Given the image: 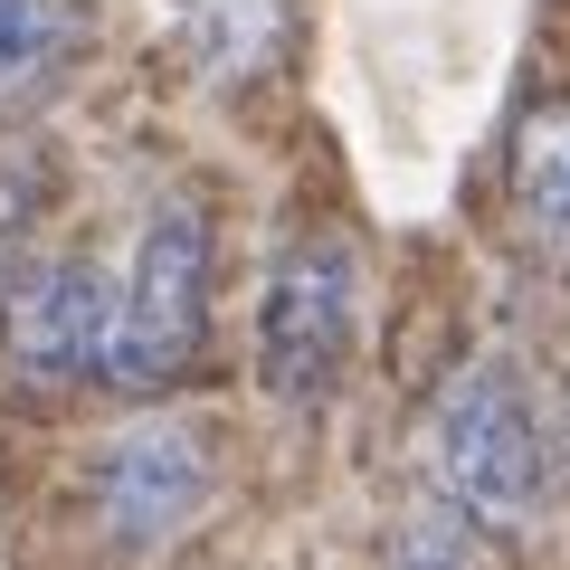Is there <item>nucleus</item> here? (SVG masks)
Here are the masks:
<instances>
[{
    "label": "nucleus",
    "instance_id": "nucleus-1",
    "mask_svg": "<svg viewBox=\"0 0 570 570\" xmlns=\"http://www.w3.org/2000/svg\"><path fill=\"white\" fill-rule=\"evenodd\" d=\"M428 494L475 532H523L551 494V448L513 362H466L428 409Z\"/></svg>",
    "mask_w": 570,
    "mask_h": 570
},
{
    "label": "nucleus",
    "instance_id": "nucleus-2",
    "mask_svg": "<svg viewBox=\"0 0 570 570\" xmlns=\"http://www.w3.org/2000/svg\"><path fill=\"white\" fill-rule=\"evenodd\" d=\"M200 343H209V200L163 190L142 209V238L115 285V381L171 390V381H190Z\"/></svg>",
    "mask_w": 570,
    "mask_h": 570
},
{
    "label": "nucleus",
    "instance_id": "nucleus-3",
    "mask_svg": "<svg viewBox=\"0 0 570 570\" xmlns=\"http://www.w3.org/2000/svg\"><path fill=\"white\" fill-rule=\"evenodd\" d=\"M352 324H362V276L343 228H295L257 295V390L276 409H324L352 371Z\"/></svg>",
    "mask_w": 570,
    "mask_h": 570
},
{
    "label": "nucleus",
    "instance_id": "nucleus-4",
    "mask_svg": "<svg viewBox=\"0 0 570 570\" xmlns=\"http://www.w3.org/2000/svg\"><path fill=\"white\" fill-rule=\"evenodd\" d=\"M209 494H219V448H209L200 419H134L96 456V523L124 551L190 532L209 513Z\"/></svg>",
    "mask_w": 570,
    "mask_h": 570
},
{
    "label": "nucleus",
    "instance_id": "nucleus-5",
    "mask_svg": "<svg viewBox=\"0 0 570 570\" xmlns=\"http://www.w3.org/2000/svg\"><path fill=\"white\" fill-rule=\"evenodd\" d=\"M10 381L48 400L115 381V285L96 257H39L10 276Z\"/></svg>",
    "mask_w": 570,
    "mask_h": 570
},
{
    "label": "nucleus",
    "instance_id": "nucleus-6",
    "mask_svg": "<svg viewBox=\"0 0 570 570\" xmlns=\"http://www.w3.org/2000/svg\"><path fill=\"white\" fill-rule=\"evenodd\" d=\"M513 219L542 257H570V96H542L513 134Z\"/></svg>",
    "mask_w": 570,
    "mask_h": 570
},
{
    "label": "nucleus",
    "instance_id": "nucleus-7",
    "mask_svg": "<svg viewBox=\"0 0 570 570\" xmlns=\"http://www.w3.org/2000/svg\"><path fill=\"white\" fill-rule=\"evenodd\" d=\"M77 67V0H0V115L39 105Z\"/></svg>",
    "mask_w": 570,
    "mask_h": 570
},
{
    "label": "nucleus",
    "instance_id": "nucleus-8",
    "mask_svg": "<svg viewBox=\"0 0 570 570\" xmlns=\"http://www.w3.org/2000/svg\"><path fill=\"white\" fill-rule=\"evenodd\" d=\"M48 190H58V163H48V142L0 134V266H10V276H20V247H29V228H39Z\"/></svg>",
    "mask_w": 570,
    "mask_h": 570
},
{
    "label": "nucleus",
    "instance_id": "nucleus-9",
    "mask_svg": "<svg viewBox=\"0 0 570 570\" xmlns=\"http://www.w3.org/2000/svg\"><path fill=\"white\" fill-rule=\"evenodd\" d=\"M485 542H494V532H475L466 513L428 504V513H409V523H400L390 570H485Z\"/></svg>",
    "mask_w": 570,
    "mask_h": 570
}]
</instances>
